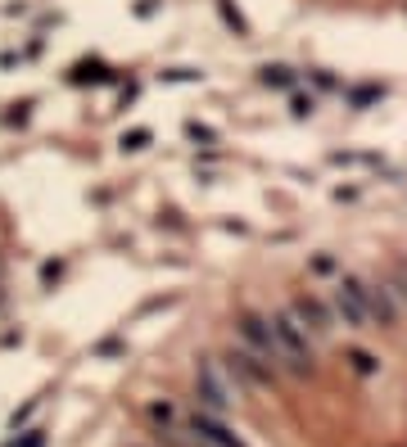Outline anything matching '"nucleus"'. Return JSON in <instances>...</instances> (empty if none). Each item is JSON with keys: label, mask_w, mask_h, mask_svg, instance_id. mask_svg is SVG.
I'll return each mask as SVG.
<instances>
[{"label": "nucleus", "mask_w": 407, "mask_h": 447, "mask_svg": "<svg viewBox=\"0 0 407 447\" xmlns=\"http://www.w3.org/2000/svg\"><path fill=\"white\" fill-rule=\"evenodd\" d=\"M240 393H244V384L231 375V366L222 362V357H200V362H195V397H200L204 412L227 416L231 407L240 402Z\"/></svg>", "instance_id": "nucleus-1"}, {"label": "nucleus", "mask_w": 407, "mask_h": 447, "mask_svg": "<svg viewBox=\"0 0 407 447\" xmlns=\"http://www.w3.org/2000/svg\"><path fill=\"white\" fill-rule=\"evenodd\" d=\"M267 321H271V339H276V353H281V370H290V375H313V366H317L313 348L317 343L303 334V326L286 312V307L271 312Z\"/></svg>", "instance_id": "nucleus-2"}, {"label": "nucleus", "mask_w": 407, "mask_h": 447, "mask_svg": "<svg viewBox=\"0 0 407 447\" xmlns=\"http://www.w3.org/2000/svg\"><path fill=\"white\" fill-rule=\"evenodd\" d=\"M177 429H181V438H186L190 447H249V443H244L236 429L227 425V420H222V416H213V412H204V407L186 412Z\"/></svg>", "instance_id": "nucleus-3"}, {"label": "nucleus", "mask_w": 407, "mask_h": 447, "mask_svg": "<svg viewBox=\"0 0 407 447\" xmlns=\"http://www.w3.org/2000/svg\"><path fill=\"white\" fill-rule=\"evenodd\" d=\"M330 316H335V326L344 330H371L367 326V312H362V294H357V276H340L330 285Z\"/></svg>", "instance_id": "nucleus-4"}, {"label": "nucleus", "mask_w": 407, "mask_h": 447, "mask_svg": "<svg viewBox=\"0 0 407 447\" xmlns=\"http://www.w3.org/2000/svg\"><path fill=\"white\" fill-rule=\"evenodd\" d=\"M357 294H362V312H367V326L371 330H394L398 326V298L389 294V285L357 276Z\"/></svg>", "instance_id": "nucleus-5"}, {"label": "nucleus", "mask_w": 407, "mask_h": 447, "mask_svg": "<svg viewBox=\"0 0 407 447\" xmlns=\"http://www.w3.org/2000/svg\"><path fill=\"white\" fill-rule=\"evenodd\" d=\"M286 312L303 326V334L313 343H322L330 330H335V316H330V303H322V298H313V294H299V298H290V307Z\"/></svg>", "instance_id": "nucleus-6"}, {"label": "nucleus", "mask_w": 407, "mask_h": 447, "mask_svg": "<svg viewBox=\"0 0 407 447\" xmlns=\"http://www.w3.org/2000/svg\"><path fill=\"white\" fill-rule=\"evenodd\" d=\"M222 362L231 366V375H236L240 384H258V389H271V384L281 380V370H276V366H267L263 357H258V353H249L244 343H236L227 357H222Z\"/></svg>", "instance_id": "nucleus-7"}, {"label": "nucleus", "mask_w": 407, "mask_h": 447, "mask_svg": "<svg viewBox=\"0 0 407 447\" xmlns=\"http://www.w3.org/2000/svg\"><path fill=\"white\" fill-rule=\"evenodd\" d=\"M145 416H150L154 429H177V425H181V412L168 402V397H163V402H150V412H145Z\"/></svg>", "instance_id": "nucleus-8"}, {"label": "nucleus", "mask_w": 407, "mask_h": 447, "mask_svg": "<svg viewBox=\"0 0 407 447\" xmlns=\"http://www.w3.org/2000/svg\"><path fill=\"white\" fill-rule=\"evenodd\" d=\"M72 82H77V86H86V82L104 86V82H114V72H109L100 59H91V64H77V68H72Z\"/></svg>", "instance_id": "nucleus-9"}, {"label": "nucleus", "mask_w": 407, "mask_h": 447, "mask_svg": "<svg viewBox=\"0 0 407 447\" xmlns=\"http://www.w3.org/2000/svg\"><path fill=\"white\" fill-rule=\"evenodd\" d=\"M263 86H276V91H286V86H294V68H286V64H267V68H263Z\"/></svg>", "instance_id": "nucleus-10"}, {"label": "nucleus", "mask_w": 407, "mask_h": 447, "mask_svg": "<svg viewBox=\"0 0 407 447\" xmlns=\"http://www.w3.org/2000/svg\"><path fill=\"white\" fill-rule=\"evenodd\" d=\"M349 366L357 370V375H376V370H380V362L367 353V348H349Z\"/></svg>", "instance_id": "nucleus-11"}, {"label": "nucleus", "mask_w": 407, "mask_h": 447, "mask_svg": "<svg viewBox=\"0 0 407 447\" xmlns=\"http://www.w3.org/2000/svg\"><path fill=\"white\" fill-rule=\"evenodd\" d=\"M154 140V136H150V127H131V131H122V149H127V154H136V149H145V145H150Z\"/></svg>", "instance_id": "nucleus-12"}, {"label": "nucleus", "mask_w": 407, "mask_h": 447, "mask_svg": "<svg viewBox=\"0 0 407 447\" xmlns=\"http://www.w3.org/2000/svg\"><path fill=\"white\" fill-rule=\"evenodd\" d=\"M186 136H190L195 145H213V140H217V131L204 127V122H186Z\"/></svg>", "instance_id": "nucleus-13"}, {"label": "nucleus", "mask_w": 407, "mask_h": 447, "mask_svg": "<svg viewBox=\"0 0 407 447\" xmlns=\"http://www.w3.org/2000/svg\"><path fill=\"white\" fill-rule=\"evenodd\" d=\"M217 9H222V18H227V23H231V28H236L240 36H249V23H244V18L236 14V9H231V0H217Z\"/></svg>", "instance_id": "nucleus-14"}, {"label": "nucleus", "mask_w": 407, "mask_h": 447, "mask_svg": "<svg viewBox=\"0 0 407 447\" xmlns=\"http://www.w3.org/2000/svg\"><path fill=\"white\" fill-rule=\"evenodd\" d=\"M163 82H200V72H195V68H168Z\"/></svg>", "instance_id": "nucleus-15"}, {"label": "nucleus", "mask_w": 407, "mask_h": 447, "mask_svg": "<svg viewBox=\"0 0 407 447\" xmlns=\"http://www.w3.org/2000/svg\"><path fill=\"white\" fill-rule=\"evenodd\" d=\"M14 447H45V429H28V438L14 443Z\"/></svg>", "instance_id": "nucleus-16"}, {"label": "nucleus", "mask_w": 407, "mask_h": 447, "mask_svg": "<svg viewBox=\"0 0 407 447\" xmlns=\"http://www.w3.org/2000/svg\"><path fill=\"white\" fill-rule=\"evenodd\" d=\"M59 271H64V263H45V267H41V280H45V285L59 280Z\"/></svg>", "instance_id": "nucleus-17"}, {"label": "nucleus", "mask_w": 407, "mask_h": 447, "mask_svg": "<svg viewBox=\"0 0 407 447\" xmlns=\"http://www.w3.org/2000/svg\"><path fill=\"white\" fill-rule=\"evenodd\" d=\"M313 114V99H303V95H294V118H308Z\"/></svg>", "instance_id": "nucleus-18"}, {"label": "nucleus", "mask_w": 407, "mask_h": 447, "mask_svg": "<svg viewBox=\"0 0 407 447\" xmlns=\"http://www.w3.org/2000/svg\"><path fill=\"white\" fill-rule=\"evenodd\" d=\"M32 412H36V397H32V402H28V407H23V412H18V416H14V429H18V425H23V420H28V416H32Z\"/></svg>", "instance_id": "nucleus-19"}]
</instances>
